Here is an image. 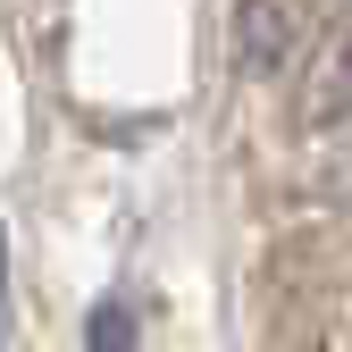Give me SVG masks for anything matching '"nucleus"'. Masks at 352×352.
<instances>
[{"label": "nucleus", "instance_id": "f257e3e1", "mask_svg": "<svg viewBox=\"0 0 352 352\" xmlns=\"http://www.w3.org/2000/svg\"><path fill=\"white\" fill-rule=\"evenodd\" d=\"M227 59L235 76L252 84H269L302 59V17H294V0H227Z\"/></svg>", "mask_w": 352, "mask_h": 352}, {"label": "nucleus", "instance_id": "f03ea898", "mask_svg": "<svg viewBox=\"0 0 352 352\" xmlns=\"http://www.w3.org/2000/svg\"><path fill=\"white\" fill-rule=\"evenodd\" d=\"M302 126L327 143L352 126V25H327V42L311 51V67H302Z\"/></svg>", "mask_w": 352, "mask_h": 352}, {"label": "nucleus", "instance_id": "7ed1b4c3", "mask_svg": "<svg viewBox=\"0 0 352 352\" xmlns=\"http://www.w3.org/2000/svg\"><path fill=\"white\" fill-rule=\"evenodd\" d=\"M311 193H319V201H352V126L319 143V160H311Z\"/></svg>", "mask_w": 352, "mask_h": 352}, {"label": "nucleus", "instance_id": "20e7f679", "mask_svg": "<svg viewBox=\"0 0 352 352\" xmlns=\"http://www.w3.org/2000/svg\"><path fill=\"white\" fill-rule=\"evenodd\" d=\"M126 344V319H118V302H101V319H93V352H118Z\"/></svg>", "mask_w": 352, "mask_h": 352}, {"label": "nucleus", "instance_id": "39448f33", "mask_svg": "<svg viewBox=\"0 0 352 352\" xmlns=\"http://www.w3.org/2000/svg\"><path fill=\"white\" fill-rule=\"evenodd\" d=\"M319 17H336V25H352V0H311Z\"/></svg>", "mask_w": 352, "mask_h": 352}, {"label": "nucleus", "instance_id": "423d86ee", "mask_svg": "<svg viewBox=\"0 0 352 352\" xmlns=\"http://www.w3.org/2000/svg\"><path fill=\"white\" fill-rule=\"evenodd\" d=\"M0 302H9V243H0ZM0 327H9V311H0Z\"/></svg>", "mask_w": 352, "mask_h": 352}]
</instances>
